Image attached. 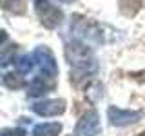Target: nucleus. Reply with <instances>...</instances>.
Masks as SVG:
<instances>
[{
    "label": "nucleus",
    "instance_id": "obj_2",
    "mask_svg": "<svg viewBox=\"0 0 145 136\" xmlns=\"http://www.w3.org/2000/svg\"><path fill=\"white\" fill-rule=\"evenodd\" d=\"M71 33L74 38L82 40V42L89 44V45H96V44H103L107 42L105 31H103V26L98 24V22L91 20V18L74 15L71 18Z\"/></svg>",
    "mask_w": 145,
    "mask_h": 136
},
{
    "label": "nucleus",
    "instance_id": "obj_8",
    "mask_svg": "<svg viewBox=\"0 0 145 136\" xmlns=\"http://www.w3.org/2000/svg\"><path fill=\"white\" fill-rule=\"evenodd\" d=\"M65 111V100H44L33 103V112L38 116H58Z\"/></svg>",
    "mask_w": 145,
    "mask_h": 136
},
{
    "label": "nucleus",
    "instance_id": "obj_1",
    "mask_svg": "<svg viewBox=\"0 0 145 136\" xmlns=\"http://www.w3.org/2000/svg\"><path fill=\"white\" fill-rule=\"evenodd\" d=\"M65 56L71 65V82L76 87L87 85L93 80V76H96L98 62L89 44L72 36V40L65 42Z\"/></svg>",
    "mask_w": 145,
    "mask_h": 136
},
{
    "label": "nucleus",
    "instance_id": "obj_7",
    "mask_svg": "<svg viewBox=\"0 0 145 136\" xmlns=\"http://www.w3.org/2000/svg\"><path fill=\"white\" fill-rule=\"evenodd\" d=\"M56 87V82L51 76H45V75H38L31 80L29 87H27V96L31 98H38V96H44V94L51 93Z\"/></svg>",
    "mask_w": 145,
    "mask_h": 136
},
{
    "label": "nucleus",
    "instance_id": "obj_4",
    "mask_svg": "<svg viewBox=\"0 0 145 136\" xmlns=\"http://www.w3.org/2000/svg\"><path fill=\"white\" fill-rule=\"evenodd\" d=\"M33 58H35V63L40 67V73H42V75L56 78V75H58L56 58H54L53 51L47 47V45H38V47L33 51Z\"/></svg>",
    "mask_w": 145,
    "mask_h": 136
},
{
    "label": "nucleus",
    "instance_id": "obj_12",
    "mask_svg": "<svg viewBox=\"0 0 145 136\" xmlns=\"http://www.w3.org/2000/svg\"><path fill=\"white\" fill-rule=\"evenodd\" d=\"M2 7L13 15H24L25 13V0H2Z\"/></svg>",
    "mask_w": 145,
    "mask_h": 136
},
{
    "label": "nucleus",
    "instance_id": "obj_14",
    "mask_svg": "<svg viewBox=\"0 0 145 136\" xmlns=\"http://www.w3.org/2000/svg\"><path fill=\"white\" fill-rule=\"evenodd\" d=\"M33 65H35L33 54H24V56H20L16 60V73H20V75H27V73L33 69Z\"/></svg>",
    "mask_w": 145,
    "mask_h": 136
},
{
    "label": "nucleus",
    "instance_id": "obj_10",
    "mask_svg": "<svg viewBox=\"0 0 145 136\" xmlns=\"http://www.w3.org/2000/svg\"><path fill=\"white\" fill-rule=\"evenodd\" d=\"M62 133V124L53 122V124H40L33 129V136H58Z\"/></svg>",
    "mask_w": 145,
    "mask_h": 136
},
{
    "label": "nucleus",
    "instance_id": "obj_9",
    "mask_svg": "<svg viewBox=\"0 0 145 136\" xmlns=\"http://www.w3.org/2000/svg\"><path fill=\"white\" fill-rule=\"evenodd\" d=\"M143 2L142 0H120L118 2V9H120V13L123 16H136L138 15V11L142 9Z\"/></svg>",
    "mask_w": 145,
    "mask_h": 136
},
{
    "label": "nucleus",
    "instance_id": "obj_6",
    "mask_svg": "<svg viewBox=\"0 0 145 136\" xmlns=\"http://www.w3.org/2000/svg\"><path fill=\"white\" fill-rule=\"evenodd\" d=\"M102 127H100V118L96 111H89L78 120L74 129V136H100Z\"/></svg>",
    "mask_w": 145,
    "mask_h": 136
},
{
    "label": "nucleus",
    "instance_id": "obj_16",
    "mask_svg": "<svg viewBox=\"0 0 145 136\" xmlns=\"http://www.w3.org/2000/svg\"><path fill=\"white\" fill-rule=\"evenodd\" d=\"M136 136H145V131H143V133H140V134H136Z\"/></svg>",
    "mask_w": 145,
    "mask_h": 136
},
{
    "label": "nucleus",
    "instance_id": "obj_11",
    "mask_svg": "<svg viewBox=\"0 0 145 136\" xmlns=\"http://www.w3.org/2000/svg\"><path fill=\"white\" fill-rule=\"evenodd\" d=\"M2 84L9 89H20L25 85V80L20 76V73H4L2 75Z\"/></svg>",
    "mask_w": 145,
    "mask_h": 136
},
{
    "label": "nucleus",
    "instance_id": "obj_17",
    "mask_svg": "<svg viewBox=\"0 0 145 136\" xmlns=\"http://www.w3.org/2000/svg\"><path fill=\"white\" fill-rule=\"evenodd\" d=\"M60 2H72V0H60Z\"/></svg>",
    "mask_w": 145,
    "mask_h": 136
},
{
    "label": "nucleus",
    "instance_id": "obj_13",
    "mask_svg": "<svg viewBox=\"0 0 145 136\" xmlns=\"http://www.w3.org/2000/svg\"><path fill=\"white\" fill-rule=\"evenodd\" d=\"M18 51V45H2V53H0V65L2 67H7L11 62H15V54Z\"/></svg>",
    "mask_w": 145,
    "mask_h": 136
},
{
    "label": "nucleus",
    "instance_id": "obj_15",
    "mask_svg": "<svg viewBox=\"0 0 145 136\" xmlns=\"http://www.w3.org/2000/svg\"><path fill=\"white\" fill-rule=\"evenodd\" d=\"M0 136H27L25 129H22V127H13V129H4L2 133H0Z\"/></svg>",
    "mask_w": 145,
    "mask_h": 136
},
{
    "label": "nucleus",
    "instance_id": "obj_5",
    "mask_svg": "<svg viewBox=\"0 0 145 136\" xmlns=\"http://www.w3.org/2000/svg\"><path fill=\"white\" fill-rule=\"evenodd\" d=\"M107 118H109V124L114 125V127H125L131 124H136L143 118L142 111H125V109L120 107H109L107 109Z\"/></svg>",
    "mask_w": 145,
    "mask_h": 136
},
{
    "label": "nucleus",
    "instance_id": "obj_3",
    "mask_svg": "<svg viewBox=\"0 0 145 136\" xmlns=\"http://www.w3.org/2000/svg\"><path fill=\"white\" fill-rule=\"evenodd\" d=\"M35 13L47 29H56L63 20V11L49 0H35Z\"/></svg>",
    "mask_w": 145,
    "mask_h": 136
}]
</instances>
